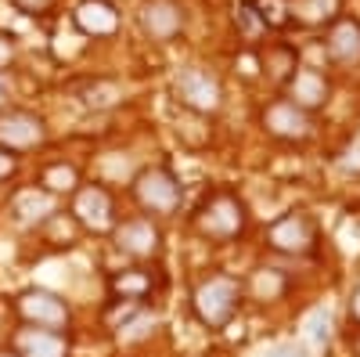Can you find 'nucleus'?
<instances>
[{
	"instance_id": "nucleus-1",
	"label": "nucleus",
	"mask_w": 360,
	"mask_h": 357,
	"mask_svg": "<svg viewBox=\"0 0 360 357\" xmlns=\"http://www.w3.org/2000/svg\"><path fill=\"white\" fill-rule=\"evenodd\" d=\"M191 307L205 329H227L231 318L238 314V307H242V285L231 275H209L195 285Z\"/></svg>"
},
{
	"instance_id": "nucleus-2",
	"label": "nucleus",
	"mask_w": 360,
	"mask_h": 357,
	"mask_svg": "<svg viewBox=\"0 0 360 357\" xmlns=\"http://www.w3.org/2000/svg\"><path fill=\"white\" fill-rule=\"evenodd\" d=\"M245 202L234 192H213L195 213V231L205 238V242H231L245 231Z\"/></svg>"
},
{
	"instance_id": "nucleus-3",
	"label": "nucleus",
	"mask_w": 360,
	"mask_h": 357,
	"mask_svg": "<svg viewBox=\"0 0 360 357\" xmlns=\"http://www.w3.org/2000/svg\"><path fill=\"white\" fill-rule=\"evenodd\" d=\"M134 199L144 213H159V217H173L184 202V188H180L176 173L169 166H144L134 177Z\"/></svg>"
},
{
	"instance_id": "nucleus-4",
	"label": "nucleus",
	"mask_w": 360,
	"mask_h": 357,
	"mask_svg": "<svg viewBox=\"0 0 360 357\" xmlns=\"http://www.w3.org/2000/svg\"><path fill=\"white\" fill-rule=\"evenodd\" d=\"M18 318L33 329H51V332H69V321H72V311L69 303L62 300L58 292L51 289H25L18 292Z\"/></svg>"
},
{
	"instance_id": "nucleus-5",
	"label": "nucleus",
	"mask_w": 360,
	"mask_h": 357,
	"mask_svg": "<svg viewBox=\"0 0 360 357\" xmlns=\"http://www.w3.org/2000/svg\"><path fill=\"white\" fill-rule=\"evenodd\" d=\"M173 94H176L180 108H191V112H202V115H213V112L224 105L220 80H217L213 73L198 69V65H188V69L176 73Z\"/></svg>"
},
{
	"instance_id": "nucleus-6",
	"label": "nucleus",
	"mask_w": 360,
	"mask_h": 357,
	"mask_svg": "<svg viewBox=\"0 0 360 357\" xmlns=\"http://www.w3.org/2000/svg\"><path fill=\"white\" fill-rule=\"evenodd\" d=\"M83 231H94V234H108L119 217H115V199L105 184H79L72 192V210H69Z\"/></svg>"
},
{
	"instance_id": "nucleus-7",
	"label": "nucleus",
	"mask_w": 360,
	"mask_h": 357,
	"mask_svg": "<svg viewBox=\"0 0 360 357\" xmlns=\"http://www.w3.org/2000/svg\"><path fill=\"white\" fill-rule=\"evenodd\" d=\"M266 246L285 256H310L317 249V224L307 213H285L270 224Z\"/></svg>"
},
{
	"instance_id": "nucleus-8",
	"label": "nucleus",
	"mask_w": 360,
	"mask_h": 357,
	"mask_svg": "<svg viewBox=\"0 0 360 357\" xmlns=\"http://www.w3.org/2000/svg\"><path fill=\"white\" fill-rule=\"evenodd\" d=\"M47 141V127L37 112L25 108H0V148L8 152H29V148H40Z\"/></svg>"
},
{
	"instance_id": "nucleus-9",
	"label": "nucleus",
	"mask_w": 360,
	"mask_h": 357,
	"mask_svg": "<svg viewBox=\"0 0 360 357\" xmlns=\"http://www.w3.org/2000/svg\"><path fill=\"white\" fill-rule=\"evenodd\" d=\"M112 242L130 260H152L162 253V231L152 224V217H130L112 227Z\"/></svg>"
},
{
	"instance_id": "nucleus-10",
	"label": "nucleus",
	"mask_w": 360,
	"mask_h": 357,
	"mask_svg": "<svg viewBox=\"0 0 360 357\" xmlns=\"http://www.w3.org/2000/svg\"><path fill=\"white\" fill-rule=\"evenodd\" d=\"M263 127H266L270 137H278V141H307L310 137V112L292 105L288 98H278V101L266 105Z\"/></svg>"
},
{
	"instance_id": "nucleus-11",
	"label": "nucleus",
	"mask_w": 360,
	"mask_h": 357,
	"mask_svg": "<svg viewBox=\"0 0 360 357\" xmlns=\"http://www.w3.org/2000/svg\"><path fill=\"white\" fill-rule=\"evenodd\" d=\"M184 8L176 4V0H144V8H141V29L152 40L166 44L173 40L180 29H184Z\"/></svg>"
},
{
	"instance_id": "nucleus-12",
	"label": "nucleus",
	"mask_w": 360,
	"mask_h": 357,
	"mask_svg": "<svg viewBox=\"0 0 360 357\" xmlns=\"http://www.w3.org/2000/svg\"><path fill=\"white\" fill-rule=\"evenodd\" d=\"M15 357H69V339L65 332H51V329H25L15 332Z\"/></svg>"
},
{
	"instance_id": "nucleus-13",
	"label": "nucleus",
	"mask_w": 360,
	"mask_h": 357,
	"mask_svg": "<svg viewBox=\"0 0 360 357\" xmlns=\"http://www.w3.org/2000/svg\"><path fill=\"white\" fill-rule=\"evenodd\" d=\"M328 94H332V87H328V80L317 69H295L288 80V101L299 105L303 112L321 108L328 101Z\"/></svg>"
},
{
	"instance_id": "nucleus-14",
	"label": "nucleus",
	"mask_w": 360,
	"mask_h": 357,
	"mask_svg": "<svg viewBox=\"0 0 360 357\" xmlns=\"http://www.w3.org/2000/svg\"><path fill=\"white\" fill-rule=\"evenodd\" d=\"M11 213H15V220L25 224V227H40V224L54 213V195L44 192L40 184H29V188L15 192V199H11Z\"/></svg>"
},
{
	"instance_id": "nucleus-15",
	"label": "nucleus",
	"mask_w": 360,
	"mask_h": 357,
	"mask_svg": "<svg viewBox=\"0 0 360 357\" xmlns=\"http://www.w3.org/2000/svg\"><path fill=\"white\" fill-rule=\"evenodd\" d=\"M72 18L79 25V33H86V37H112L119 29V11L108 0H79Z\"/></svg>"
},
{
	"instance_id": "nucleus-16",
	"label": "nucleus",
	"mask_w": 360,
	"mask_h": 357,
	"mask_svg": "<svg viewBox=\"0 0 360 357\" xmlns=\"http://www.w3.org/2000/svg\"><path fill=\"white\" fill-rule=\"evenodd\" d=\"M108 292L112 300H130V303H144L148 296L155 292V278L148 267H127V271H115L108 278Z\"/></svg>"
},
{
	"instance_id": "nucleus-17",
	"label": "nucleus",
	"mask_w": 360,
	"mask_h": 357,
	"mask_svg": "<svg viewBox=\"0 0 360 357\" xmlns=\"http://www.w3.org/2000/svg\"><path fill=\"white\" fill-rule=\"evenodd\" d=\"M328 54L335 58L339 65H353L360 62V25L342 18L332 25V33H328Z\"/></svg>"
},
{
	"instance_id": "nucleus-18",
	"label": "nucleus",
	"mask_w": 360,
	"mask_h": 357,
	"mask_svg": "<svg viewBox=\"0 0 360 357\" xmlns=\"http://www.w3.org/2000/svg\"><path fill=\"white\" fill-rule=\"evenodd\" d=\"M40 234H44V242H47V246H54V249H69V246L79 242L83 227H79V220H76L72 213H58V210H54V213L40 224Z\"/></svg>"
},
{
	"instance_id": "nucleus-19",
	"label": "nucleus",
	"mask_w": 360,
	"mask_h": 357,
	"mask_svg": "<svg viewBox=\"0 0 360 357\" xmlns=\"http://www.w3.org/2000/svg\"><path fill=\"white\" fill-rule=\"evenodd\" d=\"M176 137L184 141L188 148H205L209 144V134H213V127H209V115L202 112H191V108H180L176 112Z\"/></svg>"
},
{
	"instance_id": "nucleus-20",
	"label": "nucleus",
	"mask_w": 360,
	"mask_h": 357,
	"mask_svg": "<svg viewBox=\"0 0 360 357\" xmlns=\"http://www.w3.org/2000/svg\"><path fill=\"white\" fill-rule=\"evenodd\" d=\"M79 101L86 108H94V112H105V108L123 101V87H119L115 80H86L79 87Z\"/></svg>"
},
{
	"instance_id": "nucleus-21",
	"label": "nucleus",
	"mask_w": 360,
	"mask_h": 357,
	"mask_svg": "<svg viewBox=\"0 0 360 357\" xmlns=\"http://www.w3.org/2000/svg\"><path fill=\"white\" fill-rule=\"evenodd\" d=\"M40 188L51 192L54 199H58V195H72V192L79 188V170H76L72 163H51V166H44V173H40Z\"/></svg>"
},
{
	"instance_id": "nucleus-22",
	"label": "nucleus",
	"mask_w": 360,
	"mask_h": 357,
	"mask_svg": "<svg viewBox=\"0 0 360 357\" xmlns=\"http://www.w3.org/2000/svg\"><path fill=\"white\" fill-rule=\"evenodd\" d=\"M339 0H288V15L303 25H321L335 15Z\"/></svg>"
},
{
	"instance_id": "nucleus-23",
	"label": "nucleus",
	"mask_w": 360,
	"mask_h": 357,
	"mask_svg": "<svg viewBox=\"0 0 360 357\" xmlns=\"http://www.w3.org/2000/svg\"><path fill=\"white\" fill-rule=\"evenodd\" d=\"M249 289H252V296L256 300H278V296L285 292V278H281V271H274V267H259V271L252 275V282H249Z\"/></svg>"
},
{
	"instance_id": "nucleus-24",
	"label": "nucleus",
	"mask_w": 360,
	"mask_h": 357,
	"mask_svg": "<svg viewBox=\"0 0 360 357\" xmlns=\"http://www.w3.org/2000/svg\"><path fill=\"white\" fill-rule=\"evenodd\" d=\"M263 69L274 80H292V73H295V51L292 47H270L263 54Z\"/></svg>"
},
{
	"instance_id": "nucleus-25",
	"label": "nucleus",
	"mask_w": 360,
	"mask_h": 357,
	"mask_svg": "<svg viewBox=\"0 0 360 357\" xmlns=\"http://www.w3.org/2000/svg\"><path fill=\"white\" fill-rule=\"evenodd\" d=\"M137 311H141V303L112 300V307H108V314H105V325H108V329H123V325H130V321L137 318Z\"/></svg>"
},
{
	"instance_id": "nucleus-26",
	"label": "nucleus",
	"mask_w": 360,
	"mask_h": 357,
	"mask_svg": "<svg viewBox=\"0 0 360 357\" xmlns=\"http://www.w3.org/2000/svg\"><path fill=\"white\" fill-rule=\"evenodd\" d=\"M11 4H15L22 15H29V18H44V15L54 11L58 0H11Z\"/></svg>"
},
{
	"instance_id": "nucleus-27",
	"label": "nucleus",
	"mask_w": 360,
	"mask_h": 357,
	"mask_svg": "<svg viewBox=\"0 0 360 357\" xmlns=\"http://www.w3.org/2000/svg\"><path fill=\"white\" fill-rule=\"evenodd\" d=\"M18 170V156L8 152V148H0V181H8V177H15Z\"/></svg>"
},
{
	"instance_id": "nucleus-28",
	"label": "nucleus",
	"mask_w": 360,
	"mask_h": 357,
	"mask_svg": "<svg viewBox=\"0 0 360 357\" xmlns=\"http://www.w3.org/2000/svg\"><path fill=\"white\" fill-rule=\"evenodd\" d=\"M11 62H15V40L8 33H0V73H4Z\"/></svg>"
},
{
	"instance_id": "nucleus-29",
	"label": "nucleus",
	"mask_w": 360,
	"mask_h": 357,
	"mask_svg": "<svg viewBox=\"0 0 360 357\" xmlns=\"http://www.w3.org/2000/svg\"><path fill=\"white\" fill-rule=\"evenodd\" d=\"M266 357H307L303 346H295V343H285V346H274V350H266Z\"/></svg>"
},
{
	"instance_id": "nucleus-30",
	"label": "nucleus",
	"mask_w": 360,
	"mask_h": 357,
	"mask_svg": "<svg viewBox=\"0 0 360 357\" xmlns=\"http://www.w3.org/2000/svg\"><path fill=\"white\" fill-rule=\"evenodd\" d=\"M349 314H353V321L360 325V282H356V289H353V296H349Z\"/></svg>"
},
{
	"instance_id": "nucleus-31",
	"label": "nucleus",
	"mask_w": 360,
	"mask_h": 357,
	"mask_svg": "<svg viewBox=\"0 0 360 357\" xmlns=\"http://www.w3.org/2000/svg\"><path fill=\"white\" fill-rule=\"evenodd\" d=\"M4 101H8V76L0 73V108H4Z\"/></svg>"
},
{
	"instance_id": "nucleus-32",
	"label": "nucleus",
	"mask_w": 360,
	"mask_h": 357,
	"mask_svg": "<svg viewBox=\"0 0 360 357\" xmlns=\"http://www.w3.org/2000/svg\"><path fill=\"white\" fill-rule=\"evenodd\" d=\"M349 350H353V357H360V329H356V336H349Z\"/></svg>"
},
{
	"instance_id": "nucleus-33",
	"label": "nucleus",
	"mask_w": 360,
	"mask_h": 357,
	"mask_svg": "<svg viewBox=\"0 0 360 357\" xmlns=\"http://www.w3.org/2000/svg\"><path fill=\"white\" fill-rule=\"evenodd\" d=\"M0 357H15V350H0Z\"/></svg>"
}]
</instances>
